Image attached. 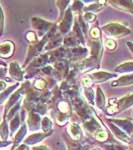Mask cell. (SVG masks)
<instances>
[{"label": "cell", "mask_w": 133, "mask_h": 150, "mask_svg": "<svg viewBox=\"0 0 133 150\" xmlns=\"http://www.w3.org/2000/svg\"><path fill=\"white\" fill-rule=\"evenodd\" d=\"M26 38H27V40L30 41V42H35L36 39H37L36 34L34 32H32V31H30V32H28L27 34H26Z\"/></svg>", "instance_id": "83f0119b"}, {"label": "cell", "mask_w": 133, "mask_h": 150, "mask_svg": "<svg viewBox=\"0 0 133 150\" xmlns=\"http://www.w3.org/2000/svg\"><path fill=\"white\" fill-rule=\"evenodd\" d=\"M95 123H96L95 121H93L92 119H90V120H88V121L85 122V127L89 130V131H95V130L99 127L98 124L93 125V124H95Z\"/></svg>", "instance_id": "44dd1931"}, {"label": "cell", "mask_w": 133, "mask_h": 150, "mask_svg": "<svg viewBox=\"0 0 133 150\" xmlns=\"http://www.w3.org/2000/svg\"><path fill=\"white\" fill-rule=\"evenodd\" d=\"M133 84V74L124 75L118 78L117 80L112 82V86H128Z\"/></svg>", "instance_id": "5b68a950"}, {"label": "cell", "mask_w": 133, "mask_h": 150, "mask_svg": "<svg viewBox=\"0 0 133 150\" xmlns=\"http://www.w3.org/2000/svg\"><path fill=\"white\" fill-rule=\"evenodd\" d=\"M0 131H1L2 138L5 139L7 137V126L6 125H4V123H3V125H1V127H0Z\"/></svg>", "instance_id": "f546056e"}, {"label": "cell", "mask_w": 133, "mask_h": 150, "mask_svg": "<svg viewBox=\"0 0 133 150\" xmlns=\"http://www.w3.org/2000/svg\"><path fill=\"white\" fill-rule=\"evenodd\" d=\"M33 150H49L47 146L45 145H39V146H34L33 147Z\"/></svg>", "instance_id": "d6a6232c"}, {"label": "cell", "mask_w": 133, "mask_h": 150, "mask_svg": "<svg viewBox=\"0 0 133 150\" xmlns=\"http://www.w3.org/2000/svg\"><path fill=\"white\" fill-rule=\"evenodd\" d=\"M109 126L111 128V130H112L113 132H114V134L116 135V136L118 137L119 139H121L122 141H125V142H129L130 141V138H129V136L125 133L123 130H120V129H118L117 127L114 126L113 124H109Z\"/></svg>", "instance_id": "5bb4252c"}, {"label": "cell", "mask_w": 133, "mask_h": 150, "mask_svg": "<svg viewBox=\"0 0 133 150\" xmlns=\"http://www.w3.org/2000/svg\"><path fill=\"white\" fill-rule=\"evenodd\" d=\"M72 21H73V17H72V11L71 9H67L65 12V15L63 20L61 21L59 26V29L62 33H67L69 31L70 27L72 25Z\"/></svg>", "instance_id": "3957f363"}, {"label": "cell", "mask_w": 133, "mask_h": 150, "mask_svg": "<svg viewBox=\"0 0 133 150\" xmlns=\"http://www.w3.org/2000/svg\"><path fill=\"white\" fill-rule=\"evenodd\" d=\"M5 87H6V83H5V82L0 81V91L3 90V89L5 88Z\"/></svg>", "instance_id": "e575fe53"}, {"label": "cell", "mask_w": 133, "mask_h": 150, "mask_svg": "<svg viewBox=\"0 0 133 150\" xmlns=\"http://www.w3.org/2000/svg\"><path fill=\"white\" fill-rule=\"evenodd\" d=\"M95 14L91 13V12H86L85 14H84V19H85L86 21H88V22H93L94 20H95Z\"/></svg>", "instance_id": "d4e9b609"}, {"label": "cell", "mask_w": 133, "mask_h": 150, "mask_svg": "<svg viewBox=\"0 0 133 150\" xmlns=\"http://www.w3.org/2000/svg\"><path fill=\"white\" fill-rule=\"evenodd\" d=\"M32 25L36 30L39 31L40 34H43L44 32H46V31L49 30L50 27L52 26V23L47 22V21L43 20V19L33 17L32 18Z\"/></svg>", "instance_id": "7a4b0ae2"}, {"label": "cell", "mask_w": 133, "mask_h": 150, "mask_svg": "<svg viewBox=\"0 0 133 150\" xmlns=\"http://www.w3.org/2000/svg\"><path fill=\"white\" fill-rule=\"evenodd\" d=\"M110 3H113V5L118 7L120 9H123V10H126L130 13L133 14V2L132 1H110Z\"/></svg>", "instance_id": "9c48e42d"}, {"label": "cell", "mask_w": 133, "mask_h": 150, "mask_svg": "<svg viewBox=\"0 0 133 150\" xmlns=\"http://www.w3.org/2000/svg\"><path fill=\"white\" fill-rule=\"evenodd\" d=\"M103 31L109 36L113 37H121V36L127 35L130 33L129 29L119 23H109L103 26Z\"/></svg>", "instance_id": "6da1fadb"}, {"label": "cell", "mask_w": 133, "mask_h": 150, "mask_svg": "<svg viewBox=\"0 0 133 150\" xmlns=\"http://www.w3.org/2000/svg\"><path fill=\"white\" fill-rule=\"evenodd\" d=\"M84 94H85V97L87 98V100L90 101V102H92L93 96H94V91L92 90V89H86Z\"/></svg>", "instance_id": "603a6c76"}, {"label": "cell", "mask_w": 133, "mask_h": 150, "mask_svg": "<svg viewBox=\"0 0 133 150\" xmlns=\"http://www.w3.org/2000/svg\"><path fill=\"white\" fill-rule=\"evenodd\" d=\"M108 135L104 130H101V129H98L97 131L95 132V138L98 140V141H105L107 139Z\"/></svg>", "instance_id": "ac0fdd59"}, {"label": "cell", "mask_w": 133, "mask_h": 150, "mask_svg": "<svg viewBox=\"0 0 133 150\" xmlns=\"http://www.w3.org/2000/svg\"><path fill=\"white\" fill-rule=\"evenodd\" d=\"M41 128H42L43 132L46 133L49 132L50 130L52 129V122L51 120L49 119L48 117H44L41 121Z\"/></svg>", "instance_id": "e0dca14e"}, {"label": "cell", "mask_w": 133, "mask_h": 150, "mask_svg": "<svg viewBox=\"0 0 133 150\" xmlns=\"http://www.w3.org/2000/svg\"><path fill=\"white\" fill-rule=\"evenodd\" d=\"M105 104V98L104 94H103L102 90L100 87H97V93H96V105L98 108H102Z\"/></svg>", "instance_id": "2e32d148"}, {"label": "cell", "mask_w": 133, "mask_h": 150, "mask_svg": "<svg viewBox=\"0 0 133 150\" xmlns=\"http://www.w3.org/2000/svg\"><path fill=\"white\" fill-rule=\"evenodd\" d=\"M58 109L61 113H68L69 112V105L67 102H65V101H61V102L58 103Z\"/></svg>", "instance_id": "ffe728a7"}, {"label": "cell", "mask_w": 133, "mask_h": 150, "mask_svg": "<svg viewBox=\"0 0 133 150\" xmlns=\"http://www.w3.org/2000/svg\"><path fill=\"white\" fill-rule=\"evenodd\" d=\"M104 44H105V46L107 47L109 50H113V49H115V48H116L115 41L112 40V39H106L105 42H104Z\"/></svg>", "instance_id": "7402d4cb"}, {"label": "cell", "mask_w": 133, "mask_h": 150, "mask_svg": "<svg viewBox=\"0 0 133 150\" xmlns=\"http://www.w3.org/2000/svg\"><path fill=\"white\" fill-rule=\"evenodd\" d=\"M100 9V5L99 4H92V5L86 7V10H93V11H97Z\"/></svg>", "instance_id": "4dcf8cb0"}, {"label": "cell", "mask_w": 133, "mask_h": 150, "mask_svg": "<svg viewBox=\"0 0 133 150\" xmlns=\"http://www.w3.org/2000/svg\"><path fill=\"white\" fill-rule=\"evenodd\" d=\"M114 75L112 73H108V72H103V71H100V72H95V73H92L89 75V78L91 79L92 81H96V82H101V81H105L107 79L111 78L113 77Z\"/></svg>", "instance_id": "277c9868"}, {"label": "cell", "mask_w": 133, "mask_h": 150, "mask_svg": "<svg viewBox=\"0 0 133 150\" xmlns=\"http://www.w3.org/2000/svg\"><path fill=\"white\" fill-rule=\"evenodd\" d=\"M46 136H47V134L44 132L43 133H34V134L30 135V136L26 138L25 143L29 144V145H35L36 143L40 142L43 138H45Z\"/></svg>", "instance_id": "30bf717a"}, {"label": "cell", "mask_w": 133, "mask_h": 150, "mask_svg": "<svg viewBox=\"0 0 133 150\" xmlns=\"http://www.w3.org/2000/svg\"><path fill=\"white\" fill-rule=\"evenodd\" d=\"M68 131H69L70 136L74 140H79L81 138L82 132H81L80 126H79L77 123H71L68 127Z\"/></svg>", "instance_id": "52a82bcc"}, {"label": "cell", "mask_w": 133, "mask_h": 150, "mask_svg": "<svg viewBox=\"0 0 133 150\" xmlns=\"http://www.w3.org/2000/svg\"><path fill=\"white\" fill-rule=\"evenodd\" d=\"M25 134H26V126H25V125H23V126L20 128V130L18 131L17 135L15 136V142H16V143L20 142L21 140L23 139V137L25 136Z\"/></svg>", "instance_id": "d6986e66"}, {"label": "cell", "mask_w": 133, "mask_h": 150, "mask_svg": "<svg viewBox=\"0 0 133 150\" xmlns=\"http://www.w3.org/2000/svg\"><path fill=\"white\" fill-rule=\"evenodd\" d=\"M131 150H133V148H132V149H131Z\"/></svg>", "instance_id": "74e56055"}, {"label": "cell", "mask_w": 133, "mask_h": 150, "mask_svg": "<svg viewBox=\"0 0 133 150\" xmlns=\"http://www.w3.org/2000/svg\"><path fill=\"white\" fill-rule=\"evenodd\" d=\"M2 30H3V13L0 8V34L2 33Z\"/></svg>", "instance_id": "1f68e13d"}, {"label": "cell", "mask_w": 133, "mask_h": 150, "mask_svg": "<svg viewBox=\"0 0 133 150\" xmlns=\"http://www.w3.org/2000/svg\"><path fill=\"white\" fill-rule=\"evenodd\" d=\"M18 126H19V118H18V116H16V117L14 118L11 122V130L12 131H15L16 128H17Z\"/></svg>", "instance_id": "4316f807"}, {"label": "cell", "mask_w": 133, "mask_h": 150, "mask_svg": "<svg viewBox=\"0 0 133 150\" xmlns=\"http://www.w3.org/2000/svg\"><path fill=\"white\" fill-rule=\"evenodd\" d=\"M13 51V45L11 42H5L0 45V56L2 57H9Z\"/></svg>", "instance_id": "4fadbf2b"}, {"label": "cell", "mask_w": 133, "mask_h": 150, "mask_svg": "<svg viewBox=\"0 0 133 150\" xmlns=\"http://www.w3.org/2000/svg\"><path fill=\"white\" fill-rule=\"evenodd\" d=\"M15 150H29V148H28L27 145L22 144V145H19V146H18Z\"/></svg>", "instance_id": "836d02e7"}, {"label": "cell", "mask_w": 133, "mask_h": 150, "mask_svg": "<svg viewBox=\"0 0 133 150\" xmlns=\"http://www.w3.org/2000/svg\"><path fill=\"white\" fill-rule=\"evenodd\" d=\"M133 105V94L132 95H128L125 97H122L121 99H119L117 102L118 106V110H123V109H127L130 106Z\"/></svg>", "instance_id": "8992f818"}, {"label": "cell", "mask_w": 133, "mask_h": 150, "mask_svg": "<svg viewBox=\"0 0 133 150\" xmlns=\"http://www.w3.org/2000/svg\"><path fill=\"white\" fill-rule=\"evenodd\" d=\"M116 72L124 73V72H133V62H125L116 67Z\"/></svg>", "instance_id": "9a60e30c"}, {"label": "cell", "mask_w": 133, "mask_h": 150, "mask_svg": "<svg viewBox=\"0 0 133 150\" xmlns=\"http://www.w3.org/2000/svg\"><path fill=\"white\" fill-rule=\"evenodd\" d=\"M127 45H128V47L130 48V50H131L132 53H133V43H131V42H128V43H127Z\"/></svg>", "instance_id": "d590c367"}, {"label": "cell", "mask_w": 133, "mask_h": 150, "mask_svg": "<svg viewBox=\"0 0 133 150\" xmlns=\"http://www.w3.org/2000/svg\"><path fill=\"white\" fill-rule=\"evenodd\" d=\"M9 71H10V74L12 75V77H14V78L17 79V80H22L23 72L16 62L10 64V69H9Z\"/></svg>", "instance_id": "8fae6325"}, {"label": "cell", "mask_w": 133, "mask_h": 150, "mask_svg": "<svg viewBox=\"0 0 133 150\" xmlns=\"http://www.w3.org/2000/svg\"><path fill=\"white\" fill-rule=\"evenodd\" d=\"M34 85L37 89H43L46 86V82H45V80H43V79H37V80L35 81Z\"/></svg>", "instance_id": "cb8c5ba5"}, {"label": "cell", "mask_w": 133, "mask_h": 150, "mask_svg": "<svg viewBox=\"0 0 133 150\" xmlns=\"http://www.w3.org/2000/svg\"><path fill=\"white\" fill-rule=\"evenodd\" d=\"M115 123H117L118 126H120L123 129V131H126V134H131L133 133V123L128 121V120H114Z\"/></svg>", "instance_id": "7c38bea8"}, {"label": "cell", "mask_w": 133, "mask_h": 150, "mask_svg": "<svg viewBox=\"0 0 133 150\" xmlns=\"http://www.w3.org/2000/svg\"><path fill=\"white\" fill-rule=\"evenodd\" d=\"M90 36L93 37L94 39H98L100 37V30L98 28H92L90 30Z\"/></svg>", "instance_id": "484cf974"}, {"label": "cell", "mask_w": 133, "mask_h": 150, "mask_svg": "<svg viewBox=\"0 0 133 150\" xmlns=\"http://www.w3.org/2000/svg\"><path fill=\"white\" fill-rule=\"evenodd\" d=\"M40 117L38 114L30 113L28 117V125L31 130H37L40 127Z\"/></svg>", "instance_id": "ba28073f"}, {"label": "cell", "mask_w": 133, "mask_h": 150, "mask_svg": "<svg viewBox=\"0 0 133 150\" xmlns=\"http://www.w3.org/2000/svg\"><path fill=\"white\" fill-rule=\"evenodd\" d=\"M91 84H92V80L89 77H85V78L82 79V85L85 86L86 88H89L91 86Z\"/></svg>", "instance_id": "f1b7e54d"}, {"label": "cell", "mask_w": 133, "mask_h": 150, "mask_svg": "<svg viewBox=\"0 0 133 150\" xmlns=\"http://www.w3.org/2000/svg\"><path fill=\"white\" fill-rule=\"evenodd\" d=\"M94 150H100V149H98V148H96V149H94Z\"/></svg>", "instance_id": "8d00e7d4"}]
</instances>
